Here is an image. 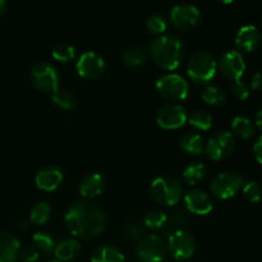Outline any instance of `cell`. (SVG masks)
I'll return each instance as SVG.
<instances>
[{
    "instance_id": "cell-1",
    "label": "cell",
    "mask_w": 262,
    "mask_h": 262,
    "mask_svg": "<svg viewBox=\"0 0 262 262\" xmlns=\"http://www.w3.org/2000/svg\"><path fill=\"white\" fill-rule=\"evenodd\" d=\"M64 223L72 235L77 238H95L106 228L104 210L91 200H77L64 215Z\"/></svg>"
},
{
    "instance_id": "cell-2",
    "label": "cell",
    "mask_w": 262,
    "mask_h": 262,
    "mask_svg": "<svg viewBox=\"0 0 262 262\" xmlns=\"http://www.w3.org/2000/svg\"><path fill=\"white\" fill-rule=\"evenodd\" d=\"M151 58L166 71L179 68L184 58V45L181 37L174 33H163L150 45Z\"/></svg>"
},
{
    "instance_id": "cell-3",
    "label": "cell",
    "mask_w": 262,
    "mask_h": 262,
    "mask_svg": "<svg viewBox=\"0 0 262 262\" xmlns=\"http://www.w3.org/2000/svg\"><path fill=\"white\" fill-rule=\"evenodd\" d=\"M217 72V61L207 50L196 51L187 63V76L197 84H209Z\"/></svg>"
},
{
    "instance_id": "cell-4",
    "label": "cell",
    "mask_w": 262,
    "mask_h": 262,
    "mask_svg": "<svg viewBox=\"0 0 262 262\" xmlns=\"http://www.w3.org/2000/svg\"><path fill=\"white\" fill-rule=\"evenodd\" d=\"M151 197L158 204L164 206L177 205L183 194L182 183L174 177H158L152 181L150 187Z\"/></svg>"
},
{
    "instance_id": "cell-5",
    "label": "cell",
    "mask_w": 262,
    "mask_h": 262,
    "mask_svg": "<svg viewBox=\"0 0 262 262\" xmlns=\"http://www.w3.org/2000/svg\"><path fill=\"white\" fill-rule=\"evenodd\" d=\"M156 91L169 101H182L189 94V84L183 76L178 73H165L156 79Z\"/></svg>"
},
{
    "instance_id": "cell-6",
    "label": "cell",
    "mask_w": 262,
    "mask_h": 262,
    "mask_svg": "<svg viewBox=\"0 0 262 262\" xmlns=\"http://www.w3.org/2000/svg\"><path fill=\"white\" fill-rule=\"evenodd\" d=\"M30 79L33 86L43 92H55L59 89V72L50 61H38L32 67Z\"/></svg>"
},
{
    "instance_id": "cell-7",
    "label": "cell",
    "mask_w": 262,
    "mask_h": 262,
    "mask_svg": "<svg viewBox=\"0 0 262 262\" xmlns=\"http://www.w3.org/2000/svg\"><path fill=\"white\" fill-rule=\"evenodd\" d=\"M245 179L239 174L233 171L219 173L210 183L212 194L220 200H228L234 197L245 186Z\"/></svg>"
},
{
    "instance_id": "cell-8",
    "label": "cell",
    "mask_w": 262,
    "mask_h": 262,
    "mask_svg": "<svg viewBox=\"0 0 262 262\" xmlns=\"http://www.w3.org/2000/svg\"><path fill=\"white\" fill-rule=\"evenodd\" d=\"M235 148V137L232 132L219 130L205 143V152L211 160L219 161L229 158Z\"/></svg>"
},
{
    "instance_id": "cell-9",
    "label": "cell",
    "mask_w": 262,
    "mask_h": 262,
    "mask_svg": "<svg viewBox=\"0 0 262 262\" xmlns=\"http://www.w3.org/2000/svg\"><path fill=\"white\" fill-rule=\"evenodd\" d=\"M166 251V243L160 235L148 234L138 241L136 255L141 262H163Z\"/></svg>"
},
{
    "instance_id": "cell-10",
    "label": "cell",
    "mask_w": 262,
    "mask_h": 262,
    "mask_svg": "<svg viewBox=\"0 0 262 262\" xmlns=\"http://www.w3.org/2000/svg\"><path fill=\"white\" fill-rule=\"evenodd\" d=\"M166 250L177 261H186L193 256L196 251V241L191 233L183 229L176 230L169 235Z\"/></svg>"
},
{
    "instance_id": "cell-11",
    "label": "cell",
    "mask_w": 262,
    "mask_h": 262,
    "mask_svg": "<svg viewBox=\"0 0 262 262\" xmlns=\"http://www.w3.org/2000/svg\"><path fill=\"white\" fill-rule=\"evenodd\" d=\"M171 25L182 31H188L196 27L201 22V12L196 5L182 4L174 5L169 13Z\"/></svg>"
},
{
    "instance_id": "cell-12",
    "label": "cell",
    "mask_w": 262,
    "mask_h": 262,
    "mask_svg": "<svg viewBox=\"0 0 262 262\" xmlns=\"http://www.w3.org/2000/svg\"><path fill=\"white\" fill-rule=\"evenodd\" d=\"M188 115L183 105L168 102L156 113V123L164 129H178L187 123Z\"/></svg>"
},
{
    "instance_id": "cell-13",
    "label": "cell",
    "mask_w": 262,
    "mask_h": 262,
    "mask_svg": "<svg viewBox=\"0 0 262 262\" xmlns=\"http://www.w3.org/2000/svg\"><path fill=\"white\" fill-rule=\"evenodd\" d=\"M77 73L87 79H97L106 71V61L95 51H84L76 63Z\"/></svg>"
},
{
    "instance_id": "cell-14",
    "label": "cell",
    "mask_w": 262,
    "mask_h": 262,
    "mask_svg": "<svg viewBox=\"0 0 262 262\" xmlns=\"http://www.w3.org/2000/svg\"><path fill=\"white\" fill-rule=\"evenodd\" d=\"M217 71L224 78L230 81L241 79L246 71V60L242 54L237 50H229L217 61Z\"/></svg>"
},
{
    "instance_id": "cell-15",
    "label": "cell",
    "mask_w": 262,
    "mask_h": 262,
    "mask_svg": "<svg viewBox=\"0 0 262 262\" xmlns=\"http://www.w3.org/2000/svg\"><path fill=\"white\" fill-rule=\"evenodd\" d=\"M183 200L187 210L194 215H207L214 207L211 196L204 189H191Z\"/></svg>"
},
{
    "instance_id": "cell-16",
    "label": "cell",
    "mask_w": 262,
    "mask_h": 262,
    "mask_svg": "<svg viewBox=\"0 0 262 262\" xmlns=\"http://www.w3.org/2000/svg\"><path fill=\"white\" fill-rule=\"evenodd\" d=\"M64 179V173L59 166L49 164L37 170L35 176L36 186L42 191H55Z\"/></svg>"
},
{
    "instance_id": "cell-17",
    "label": "cell",
    "mask_w": 262,
    "mask_h": 262,
    "mask_svg": "<svg viewBox=\"0 0 262 262\" xmlns=\"http://www.w3.org/2000/svg\"><path fill=\"white\" fill-rule=\"evenodd\" d=\"M234 41L238 49L251 53V51H255L256 49L260 48L262 42V35L256 26L246 25L238 30Z\"/></svg>"
},
{
    "instance_id": "cell-18",
    "label": "cell",
    "mask_w": 262,
    "mask_h": 262,
    "mask_svg": "<svg viewBox=\"0 0 262 262\" xmlns=\"http://www.w3.org/2000/svg\"><path fill=\"white\" fill-rule=\"evenodd\" d=\"M20 243L14 234L0 230V262H17L19 258Z\"/></svg>"
},
{
    "instance_id": "cell-19",
    "label": "cell",
    "mask_w": 262,
    "mask_h": 262,
    "mask_svg": "<svg viewBox=\"0 0 262 262\" xmlns=\"http://www.w3.org/2000/svg\"><path fill=\"white\" fill-rule=\"evenodd\" d=\"M105 188V181L99 173L86 174L79 181L78 191L84 200H92L100 196Z\"/></svg>"
},
{
    "instance_id": "cell-20",
    "label": "cell",
    "mask_w": 262,
    "mask_h": 262,
    "mask_svg": "<svg viewBox=\"0 0 262 262\" xmlns=\"http://www.w3.org/2000/svg\"><path fill=\"white\" fill-rule=\"evenodd\" d=\"M81 251V245L74 238H66L61 239L60 242L56 243L55 250H54V255H55L56 260L64 262L71 261L77 257V255Z\"/></svg>"
},
{
    "instance_id": "cell-21",
    "label": "cell",
    "mask_w": 262,
    "mask_h": 262,
    "mask_svg": "<svg viewBox=\"0 0 262 262\" xmlns=\"http://www.w3.org/2000/svg\"><path fill=\"white\" fill-rule=\"evenodd\" d=\"M91 262H125V256L119 248L104 245L92 252Z\"/></svg>"
},
{
    "instance_id": "cell-22",
    "label": "cell",
    "mask_w": 262,
    "mask_h": 262,
    "mask_svg": "<svg viewBox=\"0 0 262 262\" xmlns=\"http://www.w3.org/2000/svg\"><path fill=\"white\" fill-rule=\"evenodd\" d=\"M147 60V51L141 45H130L123 51V61L128 67L138 68L142 67Z\"/></svg>"
},
{
    "instance_id": "cell-23",
    "label": "cell",
    "mask_w": 262,
    "mask_h": 262,
    "mask_svg": "<svg viewBox=\"0 0 262 262\" xmlns=\"http://www.w3.org/2000/svg\"><path fill=\"white\" fill-rule=\"evenodd\" d=\"M232 130L234 137L237 136V137L243 138V140H248V138H252L255 136L256 125L250 118L238 115L233 119Z\"/></svg>"
},
{
    "instance_id": "cell-24",
    "label": "cell",
    "mask_w": 262,
    "mask_h": 262,
    "mask_svg": "<svg viewBox=\"0 0 262 262\" xmlns=\"http://www.w3.org/2000/svg\"><path fill=\"white\" fill-rule=\"evenodd\" d=\"M181 148L189 155H201L205 150L204 138L197 133H186L181 138Z\"/></svg>"
},
{
    "instance_id": "cell-25",
    "label": "cell",
    "mask_w": 262,
    "mask_h": 262,
    "mask_svg": "<svg viewBox=\"0 0 262 262\" xmlns=\"http://www.w3.org/2000/svg\"><path fill=\"white\" fill-rule=\"evenodd\" d=\"M201 97L207 105H211V106H220L227 100L225 91L220 86H216V84H207L202 90Z\"/></svg>"
},
{
    "instance_id": "cell-26",
    "label": "cell",
    "mask_w": 262,
    "mask_h": 262,
    "mask_svg": "<svg viewBox=\"0 0 262 262\" xmlns=\"http://www.w3.org/2000/svg\"><path fill=\"white\" fill-rule=\"evenodd\" d=\"M205 176H206V166L202 163H197V161L188 164L182 173L184 183L189 184V186L200 183L205 178Z\"/></svg>"
},
{
    "instance_id": "cell-27",
    "label": "cell",
    "mask_w": 262,
    "mask_h": 262,
    "mask_svg": "<svg viewBox=\"0 0 262 262\" xmlns=\"http://www.w3.org/2000/svg\"><path fill=\"white\" fill-rule=\"evenodd\" d=\"M51 100H53L55 106L60 107L63 110L73 109L77 104V99L73 92L67 89H61V87H59L55 92L51 94Z\"/></svg>"
},
{
    "instance_id": "cell-28",
    "label": "cell",
    "mask_w": 262,
    "mask_h": 262,
    "mask_svg": "<svg viewBox=\"0 0 262 262\" xmlns=\"http://www.w3.org/2000/svg\"><path fill=\"white\" fill-rule=\"evenodd\" d=\"M51 215V207L48 202L40 201L32 207L30 212V222L35 225H43Z\"/></svg>"
},
{
    "instance_id": "cell-29",
    "label": "cell",
    "mask_w": 262,
    "mask_h": 262,
    "mask_svg": "<svg viewBox=\"0 0 262 262\" xmlns=\"http://www.w3.org/2000/svg\"><path fill=\"white\" fill-rule=\"evenodd\" d=\"M187 122L199 130H209L212 125V115L206 110H196L189 115Z\"/></svg>"
},
{
    "instance_id": "cell-30",
    "label": "cell",
    "mask_w": 262,
    "mask_h": 262,
    "mask_svg": "<svg viewBox=\"0 0 262 262\" xmlns=\"http://www.w3.org/2000/svg\"><path fill=\"white\" fill-rule=\"evenodd\" d=\"M51 55L56 61L69 63V61L74 60V58H76V49L68 42H59L53 48Z\"/></svg>"
},
{
    "instance_id": "cell-31",
    "label": "cell",
    "mask_w": 262,
    "mask_h": 262,
    "mask_svg": "<svg viewBox=\"0 0 262 262\" xmlns=\"http://www.w3.org/2000/svg\"><path fill=\"white\" fill-rule=\"evenodd\" d=\"M32 243L37 251H41L43 253H51L55 250V241L51 237V234L46 232H37L33 234Z\"/></svg>"
},
{
    "instance_id": "cell-32",
    "label": "cell",
    "mask_w": 262,
    "mask_h": 262,
    "mask_svg": "<svg viewBox=\"0 0 262 262\" xmlns=\"http://www.w3.org/2000/svg\"><path fill=\"white\" fill-rule=\"evenodd\" d=\"M166 223H168V215L164 211H160V210L148 211L143 217V224L154 230L161 229L163 227H165Z\"/></svg>"
},
{
    "instance_id": "cell-33",
    "label": "cell",
    "mask_w": 262,
    "mask_h": 262,
    "mask_svg": "<svg viewBox=\"0 0 262 262\" xmlns=\"http://www.w3.org/2000/svg\"><path fill=\"white\" fill-rule=\"evenodd\" d=\"M146 28L148 32L155 33V35H163L165 33L166 28H168V22L166 18L161 14H152L146 19Z\"/></svg>"
},
{
    "instance_id": "cell-34",
    "label": "cell",
    "mask_w": 262,
    "mask_h": 262,
    "mask_svg": "<svg viewBox=\"0 0 262 262\" xmlns=\"http://www.w3.org/2000/svg\"><path fill=\"white\" fill-rule=\"evenodd\" d=\"M243 196L247 201L252 202V204H257L262 199V187L256 181H250L245 183L242 188Z\"/></svg>"
},
{
    "instance_id": "cell-35",
    "label": "cell",
    "mask_w": 262,
    "mask_h": 262,
    "mask_svg": "<svg viewBox=\"0 0 262 262\" xmlns=\"http://www.w3.org/2000/svg\"><path fill=\"white\" fill-rule=\"evenodd\" d=\"M232 95L238 100H246L248 96H250V87L246 82H243L242 79H237L232 83Z\"/></svg>"
},
{
    "instance_id": "cell-36",
    "label": "cell",
    "mask_w": 262,
    "mask_h": 262,
    "mask_svg": "<svg viewBox=\"0 0 262 262\" xmlns=\"http://www.w3.org/2000/svg\"><path fill=\"white\" fill-rule=\"evenodd\" d=\"M19 258L22 262H36L38 258V251L35 247H25L20 250Z\"/></svg>"
},
{
    "instance_id": "cell-37",
    "label": "cell",
    "mask_w": 262,
    "mask_h": 262,
    "mask_svg": "<svg viewBox=\"0 0 262 262\" xmlns=\"http://www.w3.org/2000/svg\"><path fill=\"white\" fill-rule=\"evenodd\" d=\"M251 87L255 91H262V72H257L251 78Z\"/></svg>"
},
{
    "instance_id": "cell-38",
    "label": "cell",
    "mask_w": 262,
    "mask_h": 262,
    "mask_svg": "<svg viewBox=\"0 0 262 262\" xmlns=\"http://www.w3.org/2000/svg\"><path fill=\"white\" fill-rule=\"evenodd\" d=\"M253 154H255V158L258 161V164L262 165V136L258 137V140L253 145Z\"/></svg>"
},
{
    "instance_id": "cell-39",
    "label": "cell",
    "mask_w": 262,
    "mask_h": 262,
    "mask_svg": "<svg viewBox=\"0 0 262 262\" xmlns=\"http://www.w3.org/2000/svg\"><path fill=\"white\" fill-rule=\"evenodd\" d=\"M255 125H256V127H258V129L262 130V109L258 110V113L256 114Z\"/></svg>"
},
{
    "instance_id": "cell-40",
    "label": "cell",
    "mask_w": 262,
    "mask_h": 262,
    "mask_svg": "<svg viewBox=\"0 0 262 262\" xmlns=\"http://www.w3.org/2000/svg\"><path fill=\"white\" fill-rule=\"evenodd\" d=\"M5 9H7V2H4V0H0V17L4 14Z\"/></svg>"
},
{
    "instance_id": "cell-41",
    "label": "cell",
    "mask_w": 262,
    "mask_h": 262,
    "mask_svg": "<svg viewBox=\"0 0 262 262\" xmlns=\"http://www.w3.org/2000/svg\"><path fill=\"white\" fill-rule=\"evenodd\" d=\"M48 262H60V261H58V260H50V261H48Z\"/></svg>"
},
{
    "instance_id": "cell-42",
    "label": "cell",
    "mask_w": 262,
    "mask_h": 262,
    "mask_svg": "<svg viewBox=\"0 0 262 262\" xmlns=\"http://www.w3.org/2000/svg\"><path fill=\"white\" fill-rule=\"evenodd\" d=\"M261 25H262V15H261Z\"/></svg>"
}]
</instances>
